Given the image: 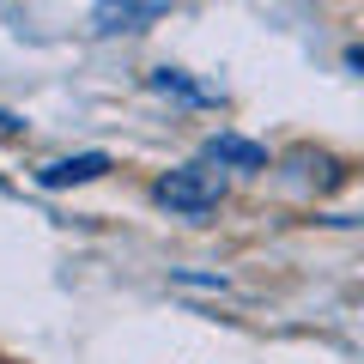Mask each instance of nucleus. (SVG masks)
<instances>
[{"label": "nucleus", "mask_w": 364, "mask_h": 364, "mask_svg": "<svg viewBox=\"0 0 364 364\" xmlns=\"http://www.w3.org/2000/svg\"><path fill=\"white\" fill-rule=\"evenodd\" d=\"M346 67H352V73H364V43H352V49H346Z\"/></svg>", "instance_id": "nucleus-6"}, {"label": "nucleus", "mask_w": 364, "mask_h": 364, "mask_svg": "<svg viewBox=\"0 0 364 364\" xmlns=\"http://www.w3.org/2000/svg\"><path fill=\"white\" fill-rule=\"evenodd\" d=\"M97 176H109V152H73L37 170L43 188H79V182H97Z\"/></svg>", "instance_id": "nucleus-3"}, {"label": "nucleus", "mask_w": 364, "mask_h": 364, "mask_svg": "<svg viewBox=\"0 0 364 364\" xmlns=\"http://www.w3.org/2000/svg\"><path fill=\"white\" fill-rule=\"evenodd\" d=\"M152 85H158V91H176V97H188V104H213V91H207V85H195L188 73H176V67H158Z\"/></svg>", "instance_id": "nucleus-5"}, {"label": "nucleus", "mask_w": 364, "mask_h": 364, "mask_svg": "<svg viewBox=\"0 0 364 364\" xmlns=\"http://www.w3.org/2000/svg\"><path fill=\"white\" fill-rule=\"evenodd\" d=\"M18 128H25V122H18L13 109H0V134H18Z\"/></svg>", "instance_id": "nucleus-7"}, {"label": "nucleus", "mask_w": 364, "mask_h": 364, "mask_svg": "<svg viewBox=\"0 0 364 364\" xmlns=\"http://www.w3.org/2000/svg\"><path fill=\"white\" fill-rule=\"evenodd\" d=\"M164 18V0H97L91 6V25L104 37H122V31H146Z\"/></svg>", "instance_id": "nucleus-2"}, {"label": "nucleus", "mask_w": 364, "mask_h": 364, "mask_svg": "<svg viewBox=\"0 0 364 364\" xmlns=\"http://www.w3.org/2000/svg\"><path fill=\"white\" fill-rule=\"evenodd\" d=\"M207 164H219V170H267V152H261L255 140H243V134H213Z\"/></svg>", "instance_id": "nucleus-4"}, {"label": "nucleus", "mask_w": 364, "mask_h": 364, "mask_svg": "<svg viewBox=\"0 0 364 364\" xmlns=\"http://www.w3.org/2000/svg\"><path fill=\"white\" fill-rule=\"evenodd\" d=\"M152 200L164 213H176V219H207V213L225 200V176H219V170H207V164L164 170V176L152 182Z\"/></svg>", "instance_id": "nucleus-1"}]
</instances>
